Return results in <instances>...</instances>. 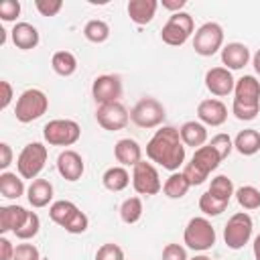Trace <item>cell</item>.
Returning a JSON list of instances; mask_svg holds the SVG:
<instances>
[{"label": "cell", "instance_id": "6da1fadb", "mask_svg": "<svg viewBox=\"0 0 260 260\" xmlns=\"http://www.w3.org/2000/svg\"><path fill=\"white\" fill-rule=\"evenodd\" d=\"M146 156L150 162L175 173L185 165V144L181 140L179 128L160 126L146 144Z\"/></svg>", "mask_w": 260, "mask_h": 260}, {"label": "cell", "instance_id": "7a4b0ae2", "mask_svg": "<svg viewBox=\"0 0 260 260\" xmlns=\"http://www.w3.org/2000/svg\"><path fill=\"white\" fill-rule=\"evenodd\" d=\"M260 112V81L254 75H242L236 79L232 114L238 120L250 122Z\"/></svg>", "mask_w": 260, "mask_h": 260}, {"label": "cell", "instance_id": "3957f363", "mask_svg": "<svg viewBox=\"0 0 260 260\" xmlns=\"http://www.w3.org/2000/svg\"><path fill=\"white\" fill-rule=\"evenodd\" d=\"M49 217L69 234H83L89 225V217L69 199L53 201L49 207Z\"/></svg>", "mask_w": 260, "mask_h": 260}, {"label": "cell", "instance_id": "277c9868", "mask_svg": "<svg viewBox=\"0 0 260 260\" xmlns=\"http://www.w3.org/2000/svg\"><path fill=\"white\" fill-rule=\"evenodd\" d=\"M217 234L207 217H191L183 232V242L193 252H207L215 246Z\"/></svg>", "mask_w": 260, "mask_h": 260}, {"label": "cell", "instance_id": "5b68a950", "mask_svg": "<svg viewBox=\"0 0 260 260\" xmlns=\"http://www.w3.org/2000/svg\"><path fill=\"white\" fill-rule=\"evenodd\" d=\"M49 108V98L43 89L39 87H30L24 89L18 100H16V108H14V116L20 124H30L35 120H39Z\"/></svg>", "mask_w": 260, "mask_h": 260}, {"label": "cell", "instance_id": "8992f818", "mask_svg": "<svg viewBox=\"0 0 260 260\" xmlns=\"http://www.w3.org/2000/svg\"><path fill=\"white\" fill-rule=\"evenodd\" d=\"M47 146L43 142H28L18 158H16V173L22 177V179H39L41 171L45 169V162H47Z\"/></svg>", "mask_w": 260, "mask_h": 260}, {"label": "cell", "instance_id": "52a82bcc", "mask_svg": "<svg viewBox=\"0 0 260 260\" xmlns=\"http://www.w3.org/2000/svg\"><path fill=\"white\" fill-rule=\"evenodd\" d=\"M43 138L51 146H73L81 138V128L75 120L69 118H55L45 124Z\"/></svg>", "mask_w": 260, "mask_h": 260}, {"label": "cell", "instance_id": "ba28073f", "mask_svg": "<svg viewBox=\"0 0 260 260\" xmlns=\"http://www.w3.org/2000/svg\"><path fill=\"white\" fill-rule=\"evenodd\" d=\"M165 116H167L165 106L150 95L138 100L130 110V122H134L138 128H160Z\"/></svg>", "mask_w": 260, "mask_h": 260}, {"label": "cell", "instance_id": "9c48e42d", "mask_svg": "<svg viewBox=\"0 0 260 260\" xmlns=\"http://www.w3.org/2000/svg\"><path fill=\"white\" fill-rule=\"evenodd\" d=\"M195 30V22L193 16L189 12H175L169 16V20L165 22V26L160 28V39L162 43L171 45V47H181L189 41V37Z\"/></svg>", "mask_w": 260, "mask_h": 260}, {"label": "cell", "instance_id": "30bf717a", "mask_svg": "<svg viewBox=\"0 0 260 260\" xmlns=\"http://www.w3.org/2000/svg\"><path fill=\"white\" fill-rule=\"evenodd\" d=\"M252 232H254L252 217L246 211H238L228 219L223 228V242L230 250H242L250 242Z\"/></svg>", "mask_w": 260, "mask_h": 260}, {"label": "cell", "instance_id": "8fae6325", "mask_svg": "<svg viewBox=\"0 0 260 260\" xmlns=\"http://www.w3.org/2000/svg\"><path fill=\"white\" fill-rule=\"evenodd\" d=\"M193 49L201 57H211L223 49V28L217 22H203L193 35Z\"/></svg>", "mask_w": 260, "mask_h": 260}, {"label": "cell", "instance_id": "7c38bea8", "mask_svg": "<svg viewBox=\"0 0 260 260\" xmlns=\"http://www.w3.org/2000/svg\"><path fill=\"white\" fill-rule=\"evenodd\" d=\"M132 187L138 195H146V197L156 195L162 189L160 175H158L156 167L146 160H140L138 165H134L132 167Z\"/></svg>", "mask_w": 260, "mask_h": 260}, {"label": "cell", "instance_id": "4fadbf2b", "mask_svg": "<svg viewBox=\"0 0 260 260\" xmlns=\"http://www.w3.org/2000/svg\"><path fill=\"white\" fill-rule=\"evenodd\" d=\"M95 120L104 130L116 132V130H124L130 122V112L126 110V106L122 102H112V104H104L98 106L95 110Z\"/></svg>", "mask_w": 260, "mask_h": 260}, {"label": "cell", "instance_id": "5bb4252c", "mask_svg": "<svg viewBox=\"0 0 260 260\" xmlns=\"http://www.w3.org/2000/svg\"><path fill=\"white\" fill-rule=\"evenodd\" d=\"M91 98L95 100L98 106L120 102V98H122V81H120V77L114 75V73L98 75L93 79V83H91Z\"/></svg>", "mask_w": 260, "mask_h": 260}, {"label": "cell", "instance_id": "9a60e30c", "mask_svg": "<svg viewBox=\"0 0 260 260\" xmlns=\"http://www.w3.org/2000/svg\"><path fill=\"white\" fill-rule=\"evenodd\" d=\"M57 171L65 181H79L83 171H85V162L83 156L73 150V148H65L63 152H59L57 156Z\"/></svg>", "mask_w": 260, "mask_h": 260}, {"label": "cell", "instance_id": "2e32d148", "mask_svg": "<svg viewBox=\"0 0 260 260\" xmlns=\"http://www.w3.org/2000/svg\"><path fill=\"white\" fill-rule=\"evenodd\" d=\"M205 87L213 95L223 98V95H230L234 91L236 79H234V75H232L230 69H225V67H211L205 73Z\"/></svg>", "mask_w": 260, "mask_h": 260}, {"label": "cell", "instance_id": "e0dca14e", "mask_svg": "<svg viewBox=\"0 0 260 260\" xmlns=\"http://www.w3.org/2000/svg\"><path fill=\"white\" fill-rule=\"evenodd\" d=\"M197 118L201 124L205 126H221L228 120V108L221 100L215 98H207L201 100L197 106Z\"/></svg>", "mask_w": 260, "mask_h": 260}, {"label": "cell", "instance_id": "ac0fdd59", "mask_svg": "<svg viewBox=\"0 0 260 260\" xmlns=\"http://www.w3.org/2000/svg\"><path fill=\"white\" fill-rule=\"evenodd\" d=\"M252 55H250V49L244 45V43H228L223 45L221 49V65L230 71H238V69H244L248 63H250Z\"/></svg>", "mask_w": 260, "mask_h": 260}, {"label": "cell", "instance_id": "d6986e66", "mask_svg": "<svg viewBox=\"0 0 260 260\" xmlns=\"http://www.w3.org/2000/svg\"><path fill=\"white\" fill-rule=\"evenodd\" d=\"M10 39H12L14 47H16V49H22V51L35 49V47L39 45V41H41L37 26L30 24V22H24V20H22V22H16V24L12 26Z\"/></svg>", "mask_w": 260, "mask_h": 260}, {"label": "cell", "instance_id": "ffe728a7", "mask_svg": "<svg viewBox=\"0 0 260 260\" xmlns=\"http://www.w3.org/2000/svg\"><path fill=\"white\" fill-rule=\"evenodd\" d=\"M114 156L122 167H134L142 160V148L134 138H120L114 144Z\"/></svg>", "mask_w": 260, "mask_h": 260}, {"label": "cell", "instance_id": "44dd1931", "mask_svg": "<svg viewBox=\"0 0 260 260\" xmlns=\"http://www.w3.org/2000/svg\"><path fill=\"white\" fill-rule=\"evenodd\" d=\"M191 165L199 173H203L205 177H209V173L215 171L221 165V158H219V154L215 152V148L211 144H203V146L195 148V152L191 156Z\"/></svg>", "mask_w": 260, "mask_h": 260}, {"label": "cell", "instance_id": "7402d4cb", "mask_svg": "<svg viewBox=\"0 0 260 260\" xmlns=\"http://www.w3.org/2000/svg\"><path fill=\"white\" fill-rule=\"evenodd\" d=\"M28 217V209H24L22 205H2L0 207V234L6 232H16Z\"/></svg>", "mask_w": 260, "mask_h": 260}, {"label": "cell", "instance_id": "603a6c76", "mask_svg": "<svg viewBox=\"0 0 260 260\" xmlns=\"http://www.w3.org/2000/svg\"><path fill=\"white\" fill-rule=\"evenodd\" d=\"M156 8H158V2L156 0H130L128 6H126L130 20L134 24H138V26L148 24L154 18Z\"/></svg>", "mask_w": 260, "mask_h": 260}, {"label": "cell", "instance_id": "cb8c5ba5", "mask_svg": "<svg viewBox=\"0 0 260 260\" xmlns=\"http://www.w3.org/2000/svg\"><path fill=\"white\" fill-rule=\"evenodd\" d=\"M26 199L32 207H47L53 201V183L47 179H35L26 187Z\"/></svg>", "mask_w": 260, "mask_h": 260}, {"label": "cell", "instance_id": "d4e9b609", "mask_svg": "<svg viewBox=\"0 0 260 260\" xmlns=\"http://www.w3.org/2000/svg\"><path fill=\"white\" fill-rule=\"evenodd\" d=\"M179 134H181V140H183L185 146L199 148L207 142V126L201 124L199 120H187L179 128Z\"/></svg>", "mask_w": 260, "mask_h": 260}, {"label": "cell", "instance_id": "484cf974", "mask_svg": "<svg viewBox=\"0 0 260 260\" xmlns=\"http://www.w3.org/2000/svg\"><path fill=\"white\" fill-rule=\"evenodd\" d=\"M130 173L126 171V167H122V165H116V167H110V169H106L104 171V175H102V185L108 189V191H112V193H120V191H124L128 185H130Z\"/></svg>", "mask_w": 260, "mask_h": 260}, {"label": "cell", "instance_id": "4316f807", "mask_svg": "<svg viewBox=\"0 0 260 260\" xmlns=\"http://www.w3.org/2000/svg\"><path fill=\"white\" fill-rule=\"evenodd\" d=\"M234 150H238L242 156H252L260 150V132L256 128H246L238 132L234 138Z\"/></svg>", "mask_w": 260, "mask_h": 260}, {"label": "cell", "instance_id": "83f0119b", "mask_svg": "<svg viewBox=\"0 0 260 260\" xmlns=\"http://www.w3.org/2000/svg\"><path fill=\"white\" fill-rule=\"evenodd\" d=\"M0 193L6 199H18V197H22L26 193L24 179L18 173H10V171L0 173Z\"/></svg>", "mask_w": 260, "mask_h": 260}, {"label": "cell", "instance_id": "f1b7e54d", "mask_svg": "<svg viewBox=\"0 0 260 260\" xmlns=\"http://www.w3.org/2000/svg\"><path fill=\"white\" fill-rule=\"evenodd\" d=\"M51 67L57 75L61 77H69L77 71V57L71 51H57L51 57Z\"/></svg>", "mask_w": 260, "mask_h": 260}, {"label": "cell", "instance_id": "f546056e", "mask_svg": "<svg viewBox=\"0 0 260 260\" xmlns=\"http://www.w3.org/2000/svg\"><path fill=\"white\" fill-rule=\"evenodd\" d=\"M191 189V185H189V181L185 179V175L183 173H179V171H175V173H171L169 175V179L162 183V193L169 197V199H181V197H185L187 195V191Z\"/></svg>", "mask_w": 260, "mask_h": 260}, {"label": "cell", "instance_id": "4dcf8cb0", "mask_svg": "<svg viewBox=\"0 0 260 260\" xmlns=\"http://www.w3.org/2000/svg\"><path fill=\"white\" fill-rule=\"evenodd\" d=\"M83 37L89 43H95V45L106 43L110 39V24L106 20H102V18H91L83 26Z\"/></svg>", "mask_w": 260, "mask_h": 260}, {"label": "cell", "instance_id": "1f68e13d", "mask_svg": "<svg viewBox=\"0 0 260 260\" xmlns=\"http://www.w3.org/2000/svg\"><path fill=\"white\" fill-rule=\"evenodd\" d=\"M207 191H209L215 199L225 201V203H230V199H232L234 193H236L234 183H232V179H230L228 175H217V177H213L211 183H209V189H207Z\"/></svg>", "mask_w": 260, "mask_h": 260}, {"label": "cell", "instance_id": "d6a6232c", "mask_svg": "<svg viewBox=\"0 0 260 260\" xmlns=\"http://www.w3.org/2000/svg\"><path fill=\"white\" fill-rule=\"evenodd\" d=\"M142 211H144V205H142V199L140 197H128L122 201L120 205V219L128 225L140 221L142 217Z\"/></svg>", "mask_w": 260, "mask_h": 260}, {"label": "cell", "instance_id": "836d02e7", "mask_svg": "<svg viewBox=\"0 0 260 260\" xmlns=\"http://www.w3.org/2000/svg\"><path fill=\"white\" fill-rule=\"evenodd\" d=\"M234 195H236V201L240 203L242 209L252 211V209L260 207V189L254 187V185H242V187L236 189Z\"/></svg>", "mask_w": 260, "mask_h": 260}, {"label": "cell", "instance_id": "e575fe53", "mask_svg": "<svg viewBox=\"0 0 260 260\" xmlns=\"http://www.w3.org/2000/svg\"><path fill=\"white\" fill-rule=\"evenodd\" d=\"M228 205H230V203L215 199V197H213L209 191H205V193L199 197V209L203 211V215H205V217H215V215H221V213L228 209Z\"/></svg>", "mask_w": 260, "mask_h": 260}, {"label": "cell", "instance_id": "d590c367", "mask_svg": "<svg viewBox=\"0 0 260 260\" xmlns=\"http://www.w3.org/2000/svg\"><path fill=\"white\" fill-rule=\"evenodd\" d=\"M39 230H41V219H39V215H37L35 211H28L26 221L14 232V236H16L18 240L26 242V240H32V238L39 234Z\"/></svg>", "mask_w": 260, "mask_h": 260}, {"label": "cell", "instance_id": "8d00e7d4", "mask_svg": "<svg viewBox=\"0 0 260 260\" xmlns=\"http://www.w3.org/2000/svg\"><path fill=\"white\" fill-rule=\"evenodd\" d=\"M209 144L215 148V152L219 154V158L223 160V158H228L230 156V152L234 150V140L230 138V134H225V132H219V134H215L211 140H209Z\"/></svg>", "mask_w": 260, "mask_h": 260}, {"label": "cell", "instance_id": "74e56055", "mask_svg": "<svg viewBox=\"0 0 260 260\" xmlns=\"http://www.w3.org/2000/svg\"><path fill=\"white\" fill-rule=\"evenodd\" d=\"M95 260H124V250L114 242L102 244L95 252Z\"/></svg>", "mask_w": 260, "mask_h": 260}, {"label": "cell", "instance_id": "f35d334b", "mask_svg": "<svg viewBox=\"0 0 260 260\" xmlns=\"http://www.w3.org/2000/svg\"><path fill=\"white\" fill-rule=\"evenodd\" d=\"M20 16V2L18 0H2L0 2V20L12 22Z\"/></svg>", "mask_w": 260, "mask_h": 260}, {"label": "cell", "instance_id": "ab89813d", "mask_svg": "<svg viewBox=\"0 0 260 260\" xmlns=\"http://www.w3.org/2000/svg\"><path fill=\"white\" fill-rule=\"evenodd\" d=\"M35 8L41 16H57L63 8V0H35Z\"/></svg>", "mask_w": 260, "mask_h": 260}, {"label": "cell", "instance_id": "60d3db41", "mask_svg": "<svg viewBox=\"0 0 260 260\" xmlns=\"http://www.w3.org/2000/svg\"><path fill=\"white\" fill-rule=\"evenodd\" d=\"M12 260H41V254L35 244H18L14 248Z\"/></svg>", "mask_w": 260, "mask_h": 260}, {"label": "cell", "instance_id": "b9f144b4", "mask_svg": "<svg viewBox=\"0 0 260 260\" xmlns=\"http://www.w3.org/2000/svg\"><path fill=\"white\" fill-rule=\"evenodd\" d=\"M160 260H189V258H187L185 246H181V244H167L162 248Z\"/></svg>", "mask_w": 260, "mask_h": 260}, {"label": "cell", "instance_id": "7bdbcfd3", "mask_svg": "<svg viewBox=\"0 0 260 260\" xmlns=\"http://www.w3.org/2000/svg\"><path fill=\"white\" fill-rule=\"evenodd\" d=\"M0 89H2V100H0V110H6L8 106H10V102H12V85H10V81H6V79H2L0 81Z\"/></svg>", "mask_w": 260, "mask_h": 260}, {"label": "cell", "instance_id": "ee69618b", "mask_svg": "<svg viewBox=\"0 0 260 260\" xmlns=\"http://www.w3.org/2000/svg\"><path fill=\"white\" fill-rule=\"evenodd\" d=\"M12 165V148L8 142H0V169L2 173Z\"/></svg>", "mask_w": 260, "mask_h": 260}, {"label": "cell", "instance_id": "f6af8a7d", "mask_svg": "<svg viewBox=\"0 0 260 260\" xmlns=\"http://www.w3.org/2000/svg\"><path fill=\"white\" fill-rule=\"evenodd\" d=\"M14 248H16V246H12V242L2 236V238H0V260H12Z\"/></svg>", "mask_w": 260, "mask_h": 260}, {"label": "cell", "instance_id": "bcb514c9", "mask_svg": "<svg viewBox=\"0 0 260 260\" xmlns=\"http://www.w3.org/2000/svg\"><path fill=\"white\" fill-rule=\"evenodd\" d=\"M160 4H162V8H167L171 14H175V12H183V8L187 6V0H162Z\"/></svg>", "mask_w": 260, "mask_h": 260}, {"label": "cell", "instance_id": "7dc6e473", "mask_svg": "<svg viewBox=\"0 0 260 260\" xmlns=\"http://www.w3.org/2000/svg\"><path fill=\"white\" fill-rule=\"evenodd\" d=\"M252 252H254V260H260V234L254 238V244H252Z\"/></svg>", "mask_w": 260, "mask_h": 260}, {"label": "cell", "instance_id": "c3c4849f", "mask_svg": "<svg viewBox=\"0 0 260 260\" xmlns=\"http://www.w3.org/2000/svg\"><path fill=\"white\" fill-rule=\"evenodd\" d=\"M252 65H254V71L260 75V49H258V51L252 55Z\"/></svg>", "mask_w": 260, "mask_h": 260}, {"label": "cell", "instance_id": "681fc988", "mask_svg": "<svg viewBox=\"0 0 260 260\" xmlns=\"http://www.w3.org/2000/svg\"><path fill=\"white\" fill-rule=\"evenodd\" d=\"M6 43V30L0 26V45H4Z\"/></svg>", "mask_w": 260, "mask_h": 260}, {"label": "cell", "instance_id": "f907efd6", "mask_svg": "<svg viewBox=\"0 0 260 260\" xmlns=\"http://www.w3.org/2000/svg\"><path fill=\"white\" fill-rule=\"evenodd\" d=\"M189 260H211V258L205 256V254H197V256H193V258H189Z\"/></svg>", "mask_w": 260, "mask_h": 260}]
</instances>
